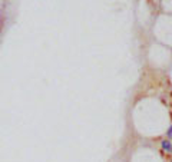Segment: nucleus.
I'll list each match as a JSON object with an SVG mask.
<instances>
[{"label":"nucleus","instance_id":"obj_1","mask_svg":"<svg viewBox=\"0 0 172 162\" xmlns=\"http://www.w3.org/2000/svg\"><path fill=\"white\" fill-rule=\"evenodd\" d=\"M162 149L164 151H166V152H172V145H171V142L168 141V139H165V141H162Z\"/></svg>","mask_w":172,"mask_h":162},{"label":"nucleus","instance_id":"obj_2","mask_svg":"<svg viewBox=\"0 0 172 162\" xmlns=\"http://www.w3.org/2000/svg\"><path fill=\"white\" fill-rule=\"evenodd\" d=\"M168 138H172V126L169 128V130H168Z\"/></svg>","mask_w":172,"mask_h":162}]
</instances>
